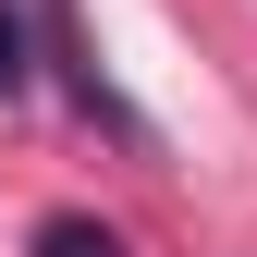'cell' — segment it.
<instances>
[{"mask_svg": "<svg viewBox=\"0 0 257 257\" xmlns=\"http://www.w3.org/2000/svg\"><path fill=\"white\" fill-rule=\"evenodd\" d=\"M37 257H122V233H110V220H74V208H61V220H37Z\"/></svg>", "mask_w": 257, "mask_h": 257, "instance_id": "1", "label": "cell"}, {"mask_svg": "<svg viewBox=\"0 0 257 257\" xmlns=\"http://www.w3.org/2000/svg\"><path fill=\"white\" fill-rule=\"evenodd\" d=\"M0 98H25V13L0 0Z\"/></svg>", "mask_w": 257, "mask_h": 257, "instance_id": "2", "label": "cell"}]
</instances>
